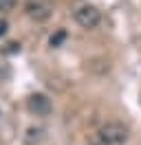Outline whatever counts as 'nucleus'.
<instances>
[{"mask_svg":"<svg viewBox=\"0 0 141 145\" xmlns=\"http://www.w3.org/2000/svg\"><path fill=\"white\" fill-rule=\"evenodd\" d=\"M7 22H5V20H0V35H5V33H7Z\"/></svg>","mask_w":141,"mask_h":145,"instance_id":"obj_7","label":"nucleus"},{"mask_svg":"<svg viewBox=\"0 0 141 145\" xmlns=\"http://www.w3.org/2000/svg\"><path fill=\"white\" fill-rule=\"evenodd\" d=\"M26 110H29L31 114H35V117H49L53 112V103L46 95L33 92V95H29V99H26Z\"/></svg>","mask_w":141,"mask_h":145,"instance_id":"obj_4","label":"nucleus"},{"mask_svg":"<svg viewBox=\"0 0 141 145\" xmlns=\"http://www.w3.org/2000/svg\"><path fill=\"white\" fill-rule=\"evenodd\" d=\"M75 22H77L82 29H95L99 22H101V13L97 7L93 5H82L77 11H75Z\"/></svg>","mask_w":141,"mask_h":145,"instance_id":"obj_3","label":"nucleus"},{"mask_svg":"<svg viewBox=\"0 0 141 145\" xmlns=\"http://www.w3.org/2000/svg\"><path fill=\"white\" fill-rule=\"evenodd\" d=\"M18 0H0V13H7V11H11L13 7H16Z\"/></svg>","mask_w":141,"mask_h":145,"instance_id":"obj_5","label":"nucleus"},{"mask_svg":"<svg viewBox=\"0 0 141 145\" xmlns=\"http://www.w3.org/2000/svg\"><path fill=\"white\" fill-rule=\"evenodd\" d=\"M128 134H130V130L121 121H106L93 136L90 145H123L128 141Z\"/></svg>","mask_w":141,"mask_h":145,"instance_id":"obj_1","label":"nucleus"},{"mask_svg":"<svg viewBox=\"0 0 141 145\" xmlns=\"http://www.w3.org/2000/svg\"><path fill=\"white\" fill-rule=\"evenodd\" d=\"M64 37H66V31H57V33L51 37V46H60Z\"/></svg>","mask_w":141,"mask_h":145,"instance_id":"obj_6","label":"nucleus"},{"mask_svg":"<svg viewBox=\"0 0 141 145\" xmlns=\"http://www.w3.org/2000/svg\"><path fill=\"white\" fill-rule=\"evenodd\" d=\"M24 11L33 22H46L53 16L55 5H53V0H26Z\"/></svg>","mask_w":141,"mask_h":145,"instance_id":"obj_2","label":"nucleus"}]
</instances>
